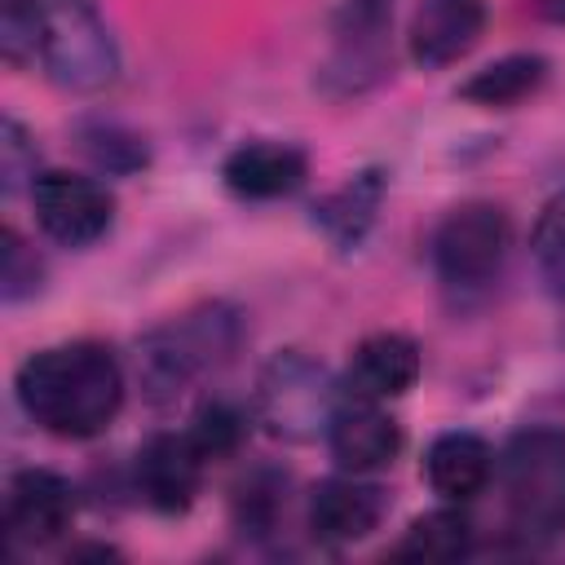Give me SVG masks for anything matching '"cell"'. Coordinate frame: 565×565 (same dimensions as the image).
Wrapping results in <instances>:
<instances>
[{
    "mask_svg": "<svg viewBox=\"0 0 565 565\" xmlns=\"http://www.w3.org/2000/svg\"><path fill=\"white\" fill-rule=\"evenodd\" d=\"M388 512V499L380 486L353 477H331L309 499V530L322 543H358L366 539Z\"/></svg>",
    "mask_w": 565,
    "mask_h": 565,
    "instance_id": "cell-13",
    "label": "cell"
},
{
    "mask_svg": "<svg viewBox=\"0 0 565 565\" xmlns=\"http://www.w3.org/2000/svg\"><path fill=\"white\" fill-rule=\"evenodd\" d=\"M40 278H44V269H40L35 252H31L13 230H4V269H0V291H4V300L18 305L22 296L40 291Z\"/></svg>",
    "mask_w": 565,
    "mask_h": 565,
    "instance_id": "cell-25",
    "label": "cell"
},
{
    "mask_svg": "<svg viewBox=\"0 0 565 565\" xmlns=\"http://www.w3.org/2000/svg\"><path fill=\"white\" fill-rule=\"evenodd\" d=\"M388 0H349L335 26V57L327 75H344V88H362L384 66Z\"/></svg>",
    "mask_w": 565,
    "mask_h": 565,
    "instance_id": "cell-15",
    "label": "cell"
},
{
    "mask_svg": "<svg viewBox=\"0 0 565 565\" xmlns=\"http://www.w3.org/2000/svg\"><path fill=\"white\" fill-rule=\"evenodd\" d=\"M40 172H35V141H31V132L9 115L4 124H0V185H4V194H18L26 181H35Z\"/></svg>",
    "mask_w": 565,
    "mask_h": 565,
    "instance_id": "cell-24",
    "label": "cell"
},
{
    "mask_svg": "<svg viewBox=\"0 0 565 565\" xmlns=\"http://www.w3.org/2000/svg\"><path fill=\"white\" fill-rule=\"evenodd\" d=\"M221 177L238 199H282L309 177V159L287 141H247L221 163Z\"/></svg>",
    "mask_w": 565,
    "mask_h": 565,
    "instance_id": "cell-14",
    "label": "cell"
},
{
    "mask_svg": "<svg viewBox=\"0 0 565 565\" xmlns=\"http://www.w3.org/2000/svg\"><path fill=\"white\" fill-rule=\"evenodd\" d=\"M243 340V322L225 305H203L168 327L150 331L141 344V384L150 388L154 402L181 397L199 375L225 366Z\"/></svg>",
    "mask_w": 565,
    "mask_h": 565,
    "instance_id": "cell-3",
    "label": "cell"
},
{
    "mask_svg": "<svg viewBox=\"0 0 565 565\" xmlns=\"http://www.w3.org/2000/svg\"><path fill=\"white\" fill-rule=\"evenodd\" d=\"M419 380V349L411 335L397 331H375L366 335L344 371V397L362 402H393Z\"/></svg>",
    "mask_w": 565,
    "mask_h": 565,
    "instance_id": "cell-12",
    "label": "cell"
},
{
    "mask_svg": "<svg viewBox=\"0 0 565 565\" xmlns=\"http://www.w3.org/2000/svg\"><path fill=\"white\" fill-rule=\"evenodd\" d=\"M35 57L66 93L93 97L119 79V44L93 0H40Z\"/></svg>",
    "mask_w": 565,
    "mask_h": 565,
    "instance_id": "cell-4",
    "label": "cell"
},
{
    "mask_svg": "<svg viewBox=\"0 0 565 565\" xmlns=\"http://www.w3.org/2000/svg\"><path fill=\"white\" fill-rule=\"evenodd\" d=\"M327 441L344 472H375L397 459L402 424L384 411V402H362L340 393V406L327 424Z\"/></svg>",
    "mask_w": 565,
    "mask_h": 565,
    "instance_id": "cell-10",
    "label": "cell"
},
{
    "mask_svg": "<svg viewBox=\"0 0 565 565\" xmlns=\"http://www.w3.org/2000/svg\"><path fill=\"white\" fill-rule=\"evenodd\" d=\"M543 79H547V57H539V53H512V57H499V62L481 66L459 88V97H468L477 106H516L530 93H539Z\"/></svg>",
    "mask_w": 565,
    "mask_h": 565,
    "instance_id": "cell-18",
    "label": "cell"
},
{
    "mask_svg": "<svg viewBox=\"0 0 565 565\" xmlns=\"http://www.w3.org/2000/svg\"><path fill=\"white\" fill-rule=\"evenodd\" d=\"M278 503H282V481L274 472H256L252 481L238 486V521L252 530H265L278 516Z\"/></svg>",
    "mask_w": 565,
    "mask_h": 565,
    "instance_id": "cell-26",
    "label": "cell"
},
{
    "mask_svg": "<svg viewBox=\"0 0 565 565\" xmlns=\"http://www.w3.org/2000/svg\"><path fill=\"white\" fill-rule=\"evenodd\" d=\"M534 265L543 282L565 300V190L543 207L534 225Z\"/></svg>",
    "mask_w": 565,
    "mask_h": 565,
    "instance_id": "cell-21",
    "label": "cell"
},
{
    "mask_svg": "<svg viewBox=\"0 0 565 565\" xmlns=\"http://www.w3.org/2000/svg\"><path fill=\"white\" fill-rule=\"evenodd\" d=\"M539 9H543L547 18H565V0H539Z\"/></svg>",
    "mask_w": 565,
    "mask_h": 565,
    "instance_id": "cell-27",
    "label": "cell"
},
{
    "mask_svg": "<svg viewBox=\"0 0 565 565\" xmlns=\"http://www.w3.org/2000/svg\"><path fill=\"white\" fill-rule=\"evenodd\" d=\"M472 552V521L455 508H437L411 521V530L402 534V543L393 547V556L402 561H459Z\"/></svg>",
    "mask_w": 565,
    "mask_h": 565,
    "instance_id": "cell-19",
    "label": "cell"
},
{
    "mask_svg": "<svg viewBox=\"0 0 565 565\" xmlns=\"http://www.w3.org/2000/svg\"><path fill=\"white\" fill-rule=\"evenodd\" d=\"M503 512L516 539L552 543L565 534V428H525L508 441L503 463Z\"/></svg>",
    "mask_w": 565,
    "mask_h": 565,
    "instance_id": "cell-2",
    "label": "cell"
},
{
    "mask_svg": "<svg viewBox=\"0 0 565 565\" xmlns=\"http://www.w3.org/2000/svg\"><path fill=\"white\" fill-rule=\"evenodd\" d=\"M18 406L53 437H97L124 406V366L97 340L53 344L18 366Z\"/></svg>",
    "mask_w": 565,
    "mask_h": 565,
    "instance_id": "cell-1",
    "label": "cell"
},
{
    "mask_svg": "<svg viewBox=\"0 0 565 565\" xmlns=\"http://www.w3.org/2000/svg\"><path fill=\"white\" fill-rule=\"evenodd\" d=\"M35 35H40V0H4L0 4V49H4V62L26 66L35 57Z\"/></svg>",
    "mask_w": 565,
    "mask_h": 565,
    "instance_id": "cell-23",
    "label": "cell"
},
{
    "mask_svg": "<svg viewBox=\"0 0 565 565\" xmlns=\"http://www.w3.org/2000/svg\"><path fill=\"white\" fill-rule=\"evenodd\" d=\"M243 433H247V419H243V411L230 406V402H207V406L194 415V424H190V437L199 441V450H203L207 459L234 455L238 441H243Z\"/></svg>",
    "mask_w": 565,
    "mask_h": 565,
    "instance_id": "cell-22",
    "label": "cell"
},
{
    "mask_svg": "<svg viewBox=\"0 0 565 565\" xmlns=\"http://www.w3.org/2000/svg\"><path fill=\"white\" fill-rule=\"evenodd\" d=\"M380 199H384V172L366 168L358 172L353 181H344L340 190H331L318 207H313V221L327 230V238L335 247H358L380 212Z\"/></svg>",
    "mask_w": 565,
    "mask_h": 565,
    "instance_id": "cell-17",
    "label": "cell"
},
{
    "mask_svg": "<svg viewBox=\"0 0 565 565\" xmlns=\"http://www.w3.org/2000/svg\"><path fill=\"white\" fill-rule=\"evenodd\" d=\"M340 406L335 380L327 375L322 362H313L300 349L278 353L265 371H260V388H256V415L274 437L287 441H309L318 433H327L331 415Z\"/></svg>",
    "mask_w": 565,
    "mask_h": 565,
    "instance_id": "cell-5",
    "label": "cell"
},
{
    "mask_svg": "<svg viewBox=\"0 0 565 565\" xmlns=\"http://www.w3.org/2000/svg\"><path fill=\"white\" fill-rule=\"evenodd\" d=\"M512 225L499 203H459L433 230V269L446 287H486L508 260Z\"/></svg>",
    "mask_w": 565,
    "mask_h": 565,
    "instance_id": "cell-6",
    "label": "cell"
},
{
    "mask_svg": "<svg viewBox=\"0 0 565 565\" xmlns=\"http://www.w3.org/2000/svg\"><path fill=\"white\" fill-rule=\"evenodd\" d=\"M490 472H494V450L477 433H459V428L455 433H441V437H433V446L424 455L428 486L441 499H450V503L477 499L486 490Z\"/></svg>",
    "mask_w": 565,
    "mask_h": 565,
    "instance_id": "cell-16",
    "label": "cell"
},
{
    "mask_svg": "<svg viewBox=\"0 0 565 565\" xmlns=\"http://www.w3.org/2000/svg\"><path fill=\"white\" fill-rule=\"evenodd\" d=\"M79 146L84 154L106 168V172H137L150 154H146V141L137 132H128L124 124H110V119H93L79 128Z\"/></svg>",
    "mask_w": 565,
    "mask_h": 565,
    "instance_id": "cell-20",
    "label": "cell"
},
{
    "mask_svg": "<svg viewBox=\"0 0 565 565\" xmlns=\"http://www.w3.org/2000/svg\"><path fill=\"white\" fill-rule=\"evenodd\" d=\"M203 468H207V455L199 450L190 428L185 433H159L137 455V490L159 512H185L199 494Z\"/></svg>",
    "mask_w": 565,
    "mask_h": 565,
    "instance_id": "cell-9",
    "label": "cell"
},
{
    "mask_svg": "<svg viewBox=\"0 0 565 565\" xmlns=\"http://www.w3.org/2000/svg\"><path fill=\"white\" fill-rule=\"evenodd\" d=\"M486 31V0H419L411 18V57L424 71L459 62Z\"/></svg>",
    "mask_w": 565,
    "mask_h": 565,
    "instance_id": "cell-11",
    "label": "cell"
},
{
    "mask_svg": "<svg viewBox=\"0 0 565 565\" xmlns=\"http://www.w3.org/2000/svg\"><path fill=\"white\" fill-rule=\"evenodd\" d=\"M31 212L35 225L62 247L97 243L115 221V199L102 181L79 172H40L31 181Z\"/></svg>",
    "mask_w": 565,
    "mask_h": 565,
    "instance_id": "cell-7",
    "label": "cell"
},
{
    "mask_svg": "<svg viewBox=\"0 0 565 565\" xmlns=\"http://www.w3.org/2000/svg\"><path fill=\"white\" fill-rule=\"evenodd\" d=\"M75 521V486L49 468H22L9 481L4 530L18 547H44L62 539Z\"/></svg>",
    "mask_w": 565,
    "mask_h": 565,
    "instance_id": "cell-8",
    "label": "cell"
}]
</instances>
